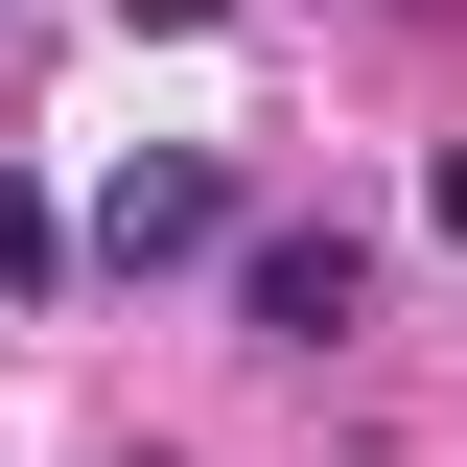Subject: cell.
<instances>
[{
    "label": "cell",
    "mask_w": 467,
    "mask_h": 467,
    "mask_svg": "<svg viewBox=\"0 0 467 467\" xmlns=\"http://www.w3.org/2000/svg\"><path fill=\"white\" fill-rule=\"evenodd\" d=\"M94 257H117V281H187V257H234V164H211V140H140V164L94 187Z\"/></svg>",
    "instance_id": "1"
},
{
    "label": "cell",
    "mask_w": 467,
    "mask_h": 467,
    "mask_svg": "<svg viewBox=\"0 0 467 467\" xmlns=\"http://www.w3.org/2000/svg\"><path fill=\"white\" fill-rule=\"evenodd\" d=\"M420 211H444V234H467V140H444V164H420Z\"/></svg>",
    "instance_id": "4"
},
{
    "label": "cell",
    "mask_w": 467,
    "mask_h": 467,
    "mask_svg": "<svg viewBox=\"0 0 467 467\" xmlns=\"http://www.w3.org/2000/svg\"><path fill=\"white\" fill-rule=\"evenodd\" d=\"M117 24H234V0H117Z\"/></svg>",
    "instance_id": "5"
},
{
    "label": "cell",
    "mask_w": 467,
    "mask_h": 467,
    "mask_svg": "<svg viewBox=\"0 0 467 467\" xmlns=\"http://www.w3.org/2000/svg\"><path fill=\"white\" fill-rule=\"evenodd\" d=\"M47 281H70V211H47L24 164H0V304H47Z\"/></svg>",
    "instance_id": "3"
},
{
    "label": "cell",
    "mask_w": 467,
    "mask_h": 467,
    "mask_svg": "<svg viewBox=\"0 0 467 467\" xmlns=\"http://www.w3.org/2000/svg\"><path fill=\"white\" fill-rule=\"evenodd\" d=\"M234 327L257 350H350L374 327V234H234Z\"/></svg>",
    "instance_id": "2"
},
{
    "label": "cell",
    "mask_w": 467,
    "mask_h": 467,
    "mask_svg": "<svg viewBox=\"0 0 467 467\" xmlns=\"http://www.w3.org/2000/svg\"><path fill=\"white\" fill-rule=\"evenodd\" d=\"M140 467H164V444H140Z\"/></svg>",
    "instance_id": "6"
}]
</instances>
